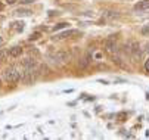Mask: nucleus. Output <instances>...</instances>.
I'll list each match as a JSON object with an SVG mask.
<instances>
[{
	"mask_svg": "<svg viewBox=\"0 0 149 140\" xmlns=\"http://www.w3.org/2000/svg\"><path fill=\"white\" fill-rule=\"evenodd\" d=\"M33 2H36V0H22L21 3H24V5H28V3H33Z\"/></svg>",
	"mask_w": 149,
	"mask_h": 140,
	"instance_id": "nucleus-17",
	"label": "nucleus"
},
{
	"mask_svg": "<svg viewBox=\"0 0 149 140\" xmlns=\"http://www.w3.org/2000/svg\"><path fill=\"white\" fill-rule=\"evenodd\" d=\"M103 16H106V18H118V13L117 12H106V13H103Z\"/></svg>",
	"mask_w": 149,
	"mask_h": 140,
	"instance_id": "nucleus-12",
	"label": "nucleus"
},
{
	"mask_svg": "<svg viewBox=\"0 0 149 140\" xmlns=\"http://www.w3.org/2000/svg\"><path fill=\"white\" fill-rule=\"evenodd\" d=\"M40 37V33H34V34H31V37H30V40H37Z\"/></svg>",
	"mask_w": 149,
	"mask_h": 140,
	"instance_id": "nucleus-15",
	"label": "nucleus"
},
{
	"mask_svg": "<svg viewBox=\"0 0 149 140\" xmlns=\"http://www.w3.org/2000/svg\"><path fill=\"white\" fill-rule=\"evenodd\" d=\"M6 58H9L8 50H5V49H0V61H3V59H6Z\"/></svg>",
	"mask_w": 149,
	"mask_h": 140,
	"instance_id": "nucleus-10",
	"label": "nucleus"
},
{
	"mask_svg": "<svg viewBox=\"0 0 149 140\" xmlns=\"http://www.w3.org/2000/svg\"><path fill=\"white\" fill-rule=\"evenodd\" d=\"M21 80H22L25 84H31L36 80V68H25L21 72Z\"/></svg>",
	"mask_w": 149,
	"mask_h": 140,
	"instance_id": "nucleus-2",
	"label": "nucleus"
},
{
	"mask_svg": "<svg viewBox=\"0 0 149 140\" xmlns=\"http://www.w3.org/2000/svg\"><path fill=\"white\" fill-rule=\"evenodd\" d=\"M145 69H146V72H149V59L145 62Z\"/></svg>",
	"mask_w": 149,
	"mask_h": 140,
	"instance_id": "nucleus-16",
	"label": "nucleus"
},
{
	"mask_svg": "<svg viewBox=\"0 0 149 140\" xmlns=\"http://www.w3.org/2000/svg\"><path fill=\"white\" fill-rule=\"evenodd\" d=\"M77 34H78V31H77V30H67V31H63V33L58 34L55 38H58V40H62V38H68V37L77 35Z\"/></svg>",
	"mask_w": 149,
	"mask_h": 140,
	"instance_id": "nucleus-5",
	"label": "nucleus"
},
{
	"mask_svg": "<svg viewBox=\"0 0 149 140\" xmlns=\"http://www.w3.org/2000/svg\"><path fill=\"white\" fill-rule=\"evenodd\" d=\"M134 9L136 10H146V9H149V0H142V2L136 3Z\"/></svg>",
	"mask_w": 149,
	"mask_h": 140,
	"instance_id": "nucleus-8",
	"label": "nucleus"
},
{
	"mask_svg": "<svg viewBox=\"0 0 149 140\" xmlns=\"http://www.w3.org/2000/svg\"><path fill=\"white\" fill-rule=\"evenodd\" d=\"M15 2H16V0H6V3H8V5H13Z\"/></svg>",
	"mask_w": 149,
	"mask_h": 140,
	"instance_id": "nucleus-18",
	"label": "nucleus"
},
{
	"mask_svg": "<svg viewBox=\"0 0 149 140\" xmlns=\"http://www.w3.org/2000/svg\"><path fill=\"white\" fill-rule=\"evenodd\" d=\"M105 49H106V52H108V53H114L115 52V49H117V40H115L114 35H111L108 40H106Z\"/></svg>",
	"mask_w": 149,
	"mask_h": 140,
	"instance_id": "nucleus-4",
	"label": "nucleus"
},
{
	"mask_svg": "<svg viewBox=\"0 0 149 140\" xmlns=\"http://www.w3.org/2000/svg\"><path fill=\"white\" fill-rule=\"evenodd\" d=\"M50 58L55 62H67L71 58V55L68 52H55V53H50Z\"/></svg>",
	"mask_w": 149,
	"mask_h": 140,
	"instance_id": "nucleus-3",
	"label": "nucleus"
},
{
	"mask_svg": "<svg viewBox=\"0 0 149 140\" xmlns=\"http://www.w3.org/2000/svg\"><path fill=\"white\" fill-rule=\"evenodd\" d=\"M12 27H13V30H16L18 33H21V31L24 30V22H22V21H21V22H19V21H18V22H13Z\"/></svg>",
	"mask_w": 149,
	"mask_h": 140,
	"instance_id": "nucleus-9",
	"label": "nucleus"
},
{
	"mask_svg": "<svg viewBox=\"0 0 149 140\" xmlns=\"http://www.w3.org/2000/svg\"><path fill=\"white\" fill-rule=\"evenodd\" d=\"M68 24H65V22H61V24H58L56 27H53V31H58V30H62V28H65Z\"/></svg>",
	"mask_w": 149,
	"mask_h": 140,
	"instance_id": "nucleus-13",
	"label": "nucleus"
},
{
	"mask_svg": "<svg viewBox=\"0 0 149 140\" xmlns=\"http://www.w3.org/2000/svg\"><path fill=\"white\" fill-rule=\"evenodd\" d=\"M3 78L8 83H18L21 80V71L16 69L15 67H9L3 71Z\"/></svg>",
	"mask_w": 149,
	"mask_h": 140,
	"instance_id": "nucleus-1",
	"label": "nucleus"
},
{
	"mask_svg": "<svg viewBox=\"0 0 149 140\" xmlns=\"http://www.w3.org/2000/svg\"><path fill=\"white\" fill-rule=\"evenodd\" d=\"M142 34H143V35H149V24L142 27Z\"/></svg>",
	"mask_w": 149,
	"mask_h": 140,
	"instance_id": "nucleus-14",
	"label": "nucleus"
},
{
	"mask_svg": "<svg viewBox=\"0 0 149 140\" xmlns=\"http://www.w3.org/2000/svg\"><path fill=\"white\" fill-rule=\"evenodd\" d=\"M90 61H92V53H90V52H87L86 55H84V58L81 59V62H80V68H81V69L87 68V67H89V64H90Z\"/></svg>",
	"mask_w": 149,
	"mask_h": 140,
	"instance_id": "nucleus-6",
	"label": "nucleus"
},
{
	"mask_svg": "<svg viewBox=\"0 0 149 140\" xmlns=\"http://www.w3.org/2000/svg\"><path fill=\"white\" fill-rule=\"evenodd\" d=\"M15 15H31V10H24V9H18V10H15Z\"/></svg>",
	"mask_w": 149,
	"mask_h": 140,
	"instance_id": "nucleus-11",
	"label": "nucleus"
},
{
	"mask_svg": "<svg viewBox=\"0 0 149 140\" xmlns=\"http://www.w3.org/2000/svg\"><path fill=\"white\" fill-rule=\"evenodd\" d=\"M0 84H2V81H0Z\"/></svg>",
	"mask_w": 149,
	"mask_h": 140,
	"instance_id": "nucleus-19",
	"label": "nucleus"
},
{
	"mask_svg": "<svg viewBox=\"0 0 149 140\" xmlns=\"http://www.w3.org/2000/svg\"><path fill=\"white\" fill-rule=\"evenodd\" d=\"M8 53H9V58H18V56L22 55V47H21V46H15V47L9 49Z\"/></svg>",
	"mask_w": 149,
	"mask_h": 140,
	"instance_id": "nucleus-7",
	"label": "nucleus"
}]
</instances>
